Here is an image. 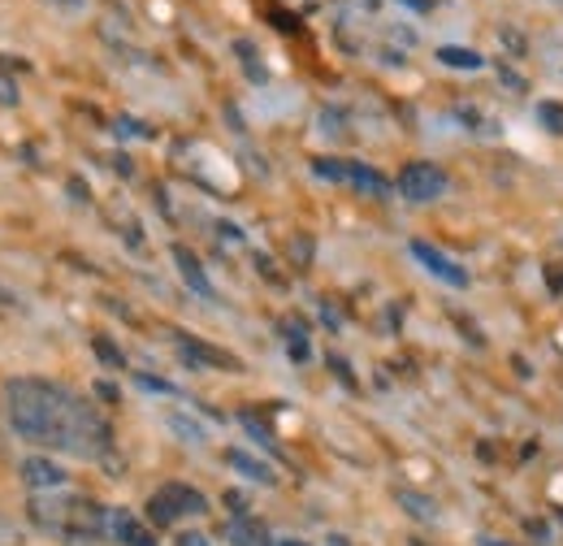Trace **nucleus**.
Segmentation results:
<instances>
[{"label": "nucleus", "mask_w": 563, "mask_h": 546, "mask_svg": "<svg viewBox=\"0 0 563 546\" xmlns=\"http://www.w3.org/2000/svg\"><path fill=\"white\" fill-rule=\"evenodd\" d=\"M278 546H308V543H299V538H286V543H278Z\"/></svg>", "instance_id": "obj_22"}, {"label": "nucleus", "mask_w": 563, "mask_h": 546, "mask_svg": "<svg viewBox=\"0 0 563 546\" xmlns=\"http://www.w3.org/2000/svg\"><path fill=\"white\" fill-rule=\"evenodd\" d=\"M205 512H209V499L196 485H183V481H169L147 499V521L161 525V529L178 525L183 516H205Z\"/></svg>", "instance_id": "obj_3"}, {"label": "nucleus", "mask_w": 563, "mask_h": 546, "mask_svg": "<svg viewBox=\"0 0 563 546\" xmlns=\"http://www.w3.org/2000/svg\"><path fill=\"white\" fill-rule=\"evenodd\" d=\"M104 529H109V538H118L122 546H156L152 525H143L140 516H135V512H126V507H109Z\"/></svg>", "instance_id": "obj_6"}, {"label": "nucleus", "mask_w": 563, "mask_h": 546, "mask_svg": "<svg viewBox=\"0 0 563 546\" xmlns=\"http://www.w3.org/2000/svg\"><path fill=\"white\" fill-rule=\"evenodd\" d=\"M395 499H399V503H404V507H408L417 521H438V507H433L429 499H421V494H412V490H399Z\"/></svg>", "instance_id": "obj_15"}, {"label": "nucleus", "mask_w": 563, "mask_h": 546, "mask_svg": "<svg viewBox=\"0 0 563 546\" xmlns=\"http://www.w3.org/2000/svg\"><path fill=\"white\" fill-rule=\"evenodd\" d=\"M234 48H239V53H243V57H247V74H252V78H256V83H261V78H265V69L256 66V53H252V44H247V40H239V44H234Z\"/></svg>", "instance_id": "obj_17"}, {"label": "nucleus", "mask_w": 563, "mask_h": 546, "mask_svg": "<svg viewBox=\"0 0 563 546\" xmlns=\"http://www.w3.org/2000/svg\"><path fill=\"white\" fill-rule=\"evenodd\" d=\"M412 256H417V261H421L424 270L433 273L438 282H446V286H455V291H464V286H468V270H460L446 252H438V248H429V243L417 239V243H412Z\"/></svg>", "instance_id": "obj_8"}, {"label": "nucleus", "mask_w": 563, "mask_h": 546, "mask_svg": "<svg viewBox=\"0 0 563 546\" xmlns=\"http://www.w3.org/2000/svg\"><path fill=\"white\" fill-rule=\"evenodd\" d=\"M178 546H209V538H205V534H183Z\"/></svg>", "instance_id": "obj_19"}, {"label": "nucleus", "mask_w": 563, "mask_h": 546, "mask_svg": "<svg viewBox=\"0 0 563 546\" xmlns=\"http://www.w3.org/2000/svg\"><path fill=\"white\" fill-rule=\"evenodd\" d=\"M438 62L451 69H482L486 66V57L482 53H473V48H455V44H446V48H438Z\"/></svg>", "instance_id": "obj_13"}, {"label": "nucleus", "mask_w": 563, "mask_h": 546, "mask_svg": "<svg viewBox=\"0 0 563 546\" xmlns=\"http://www.w3.org/2000/svg\"><path fill=\"white\" fill-rule=\"evenodd\" d=\"M408 4H412V9H421V13L429 9V0H408Z\"/></svg>", "instance_id": "obj_20"}, {"label": "nucleus", "mask_w": 563, "mask_h": 546, "mask_svg": "<svg viewBox=\"0 0 563 546\" xmlns=\"http://www.w3.org/2000/svg\"><path fill=\"white\" fill-rule=\"evenodd\" d=\"M312 174L330 178V183H347V187L368 192V196H390V183L377 170L360 165V161H330V156H321V161H312Z\"/></svg>", "instance_id": "obj_4"}, {"label": "nucleus", "mask_w": 563, "mask_h": 546, "mask_svg": "<svg viewBox=\"0 0 563 546\" xmlns=\"http://www.w3.org/2000/svg\"><path fill=\"white\" fill-rule=\"evenodd\" d=\"M169 425H174L183 438H191V443H205V429H200V425H191V421H183V416H174Z\"/></svg>", "instance_id": "obj_16"}, {"label": "nucleus", "mask_w": 563, "mask_h": 546, "mask_svg": "<svg viewBox=\"0 0 563 546\" xmlns=\"http://www.w3.org/2000/svg\"><path fill=\"white\" fill-rule=\"evenodd\" d=\"M174 265H178V273H183V282L200 295V299H217V291H212V282H209V273H205V265L196 261V252L191 248H174Z\"/></svg>", "instance_id": "obj_10"}, {"label": "nucleus", "mask_w": 563, "mask_h": 546, "mask_svg": "<svg viewBox=\"0 0 563 546\" xmlns=\"http://www.w3.org/2000/svg\"><path fill=\"white\" fill-rule=\"evenodd\" d=\"M4 416L18 438L74 456V460H104L113 447V429L96 412V404H87L70 386L48 382V378L4 382Z\"/></svg>", "instance_id": "obj_1"}, {"label": "nucleus", "mask_w": 563, "mask_h": 546, "mask_svg": "<svg viewBox=\"0 0 563 546\" xmlns=\"http://www.w3.org/2000/svg\"><path fill=\"white\" fill-rule=\"evenodd\" d=\"M22 481L31 485V494H48V490H66V485H70L66 469L53 465V460H44V456H31V460L22 465Z\"/></svg>", "instance_id": "obj_9"}, {"label": "nucleus", "mask_w": 563, "mask_h": 546, "mask_svg": "<svg viewBox=\"0 0 563 546\" xmlns=\"http://www.w3.org/2000/svg\"><path fill=\"white\" fill-rule=\"evenodd\" d=\"M408 546H424V543H408Z\"/></svg>", "instance_id": "obj_24"}, {"label": "nucleus", "mask_w": 563, "mask_h": 546, "mask_svg": "<svg viewBox=\"0 0 563 546\" xmlns=\"http://www.w3.org/2000/svg\"><path fill=\"white\" fill-rule=\"evenodd\" d=\"M178 356H183L187 364H196V369H230V373L243 369L239 356H230V351H221V347H209V342H200V339H178Z\"/></svg>", "instance_id": "obj_7"}, {"label": "nucleus", "mask_w": 563, "mask_h": 546, "mask_svg": "<svg viewBox=\"0 0 563 546\" xmlns=\"http://www.w3.org/2000/svg\"><path fill=\"white\" fill-rule=\"evenodd\" d=\"M477 546H507V543H498V538H482Z\"/></svg>", "instance_id": "obj_21"}, {"label": "nucleus", "mask_w": 563, "mask_h": 546, "mask_svg": "<svg viewBox=\"0 0 563 546\" xmlns=\"http://www.w3.org/2000/svg\"><path fill=\"white\" fill-rule=\"evenodd\" d=\"M538 122H542V131H551V135L563 139V105L560 100H542V105H538Z\"/></svg>", "instance_id": "obj_14"}, {"label": "nucleus", "mask_w": 563, "mask_h": 546, "mask_svg": "<svg viewBox=\"0 0 563 546\" xmlns=\"http://www.w3.org/2000/svg\"><path fill=\"white\" fill-rule=\"evenodd\" d=\"M225 543L230 546H278L274 543V534H269L261 521H252V516H234V521L225 525Z\"/></svg>", "instance_id": "obj_11"}, {"label": "nucleus", "mask_w": 563, "mask_h": 546, "mask_svg": "<svg viewBox=\"0 0 563 546\" xmlns=\"http://www.w3.org/2000/svg\"><path fill=\"white\" fill-rule=\"evenodd\" d=\"M399 192H404V200H412V205H429V200H438V196L446 192V174H442L433 161H412V165H404V174H399Z\"/></svg>", "instance_id": "obj_5"}, {"label": "nucleus", "mask_w": 563, "mask_h": 546, "mask_svg": "<svg viewBox=\"0 0 563 546\" xmlns=\"http://www.w3.org/2000/svg\"><path fill=\"white\" fill-rule=\"evenodd\" d=\"M225 465H230V469H239L243 478L261 481V485H274V481H278L269 465H261V460H252V456H243V451H225Z\"/></svg>", "instance_id": "obj_12"}, {"label": "nucleus", "mask_w": 563, "mask_h": 546, "mask_svg": "<svg viewBox=\"0 0 563 546\" xmlns=\"http://www.w3.org/2000/svg\"><path fill=\"white\" fill-rule=\"evenodd\" d=\"M31 521L48 534V538H62V543H91L104 529L109 521V507H100L96 499L87 494H74L66 490H48V494H31Z\"/></svg>", "instance_id": "obj_2"}, {"label": "nucleus", "mask_w": 563, "mask_h": 546, "mask_svg": "<svg viewBox=\"0 0 563 546\" xmlns=\"http://www.w3.org/2000/svg\"><path fill=\"white\" fill-rule=\"evenodd\" d=\"M62 4H78V0H62Z\"/></svg>", "instance_id": "obj_23"}, {"label": "nucleus", "mask_w": 563, "mask_h": 546, "mask_svg": "<svg viewBox=\"0 0 563 546\" xmlns=\"http://www.w3.org/2000/svg\"><path fill=\"white\" fill-rule=\"evenodd\" d=\"M0 105H18V87L0 78Z\"/></svg>", "instance_id": "obj_18"}]
</instances>
